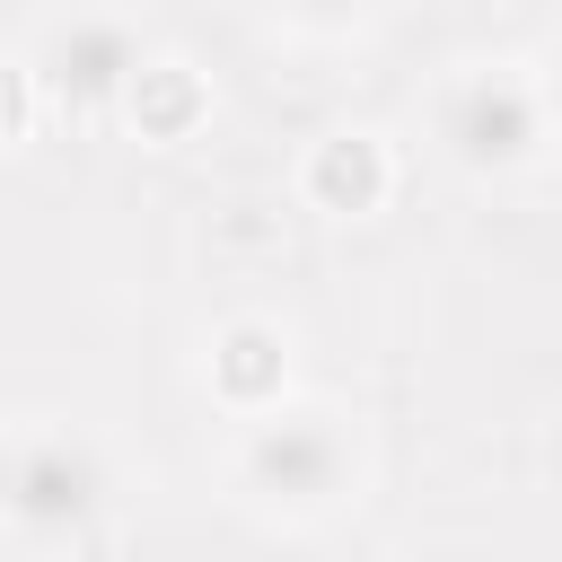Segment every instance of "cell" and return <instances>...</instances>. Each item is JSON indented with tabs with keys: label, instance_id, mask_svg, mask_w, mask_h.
Returning a JSON list of instances; mask_svg holds the SVG:
<instances>
[{
	"label": "cell",
	"instance_id": "cell-5",
	"mask_svg": "<svg viewBox=\"0 0 562 562\" xmlns=\"http://www.w3.org/2000/svg\"><path fill=\"white\" fill-rule=\"evenodd\" d=\"M307 184H316L334 211H369V202L386 193V158H378V140H369V132H334V140L316 149Z\"/></svg>",
	"mask_w": 562,
	"mask_h": 562
},
{
	"label": "cell",
	"instance_id": "cell-1",
	"mask_svg": "<svg viewBox=\"0 0 562 562\" xmlns=\"http://www.w3.org/2000/svg\"><path fill=\"white\" fill-rule=\"evenodd\" d=\"M97 501H105V465H97L88 439H70V430H26V439L0 448V518H9V527H26V536H70V527L97 518Z\"/></svg>",
	"mask_w": 562,
	"mask_h": 562
},
{
	"label": "cell",
	"instance_id": "cell-3",
	"mask_svg": "<svg viewBox=\"0 0 562 562\" xmlns=\"http://www.w3.org/2000/svg\"><path fill=\"white\" fill-rule=\"evenodd\" d=\"M439 140H448L465 167H527L536 140H544V105H536V88H518V79H501V70H474V79L448 88Z\"/></svg>",
	"mask_w": 562,
	"mask_h": 562
},
{
	"label": "cell",
	"instance_id": "cell-6",
	"mask_svg": "<svg viewBox=\"0 0 562 562\" xmlns=\"http://www.w3.org/2000/svg\"><path fill=\"white\" fill-rule=\"evenodd\" d=\"M263 378H272V334H263V325H237V334L220 342V386H228L237 404H255Z\"/></svg>",
	"mask_w": 562,
	"mask_h": 562
},
{
	"label": "cell",
	"instance_id": "cell-4",
	"mask_svg": "<svg viewBox=\"0 0 562 562\" xmlns=\"http://www.w3.org/2000/svg\"><path fill=\"white\" fill-rule=\"evenodd\" d=\"M140 44H132V26L123 18H79V26H61L53 35V53H44V79L70 97V105H105V97H123V88H140Z\"/></svg>",
	"mask_w": 562,
	"mask_h": 562
},
{
	"label": "cell",
	"instance_id": "cell-8",
	"mask_svg": "<svg viewBox=\"0 0 562 562\" xmlns=\"http://www.w3.org/2000/svg\"><path fill=\"white\" fill-rule=\"evenodd\" d=\"M553 105H562V61H553Z\"/></svg>",
	"mask_w": 562,
	"mask_h": 562
},
{
	"label": "cell",
	"instance_id": "cell-7",
	"mask_svg": "<svg viewBox=\"0 0 562 562\" xmlns=\"http://www.w3.org/2000/svg\"><path fill=\"white\" fill-rule=\"evenodd\" d=\"M290 18H307V26H351V18H369L378 0H281Z\"/></svg>",
	"mask_w": 562,
	"mask_h": 562
},
{
	"label": "cell",
	"instance_id": "cell-2",
	"mask_svg": "<svg viewBox=\"0 0 562 562\" xmlns=\"http://www.w3.org/2000/svg\"><path fill=\"white\" fill-rule=\"evenodd\" d=\"M351 483V439L334 413H263L246 439V492L272 509H325Z\"/></svg>",
	"mask_w": 562,
	"mask_h": 562
}]
</instances>
